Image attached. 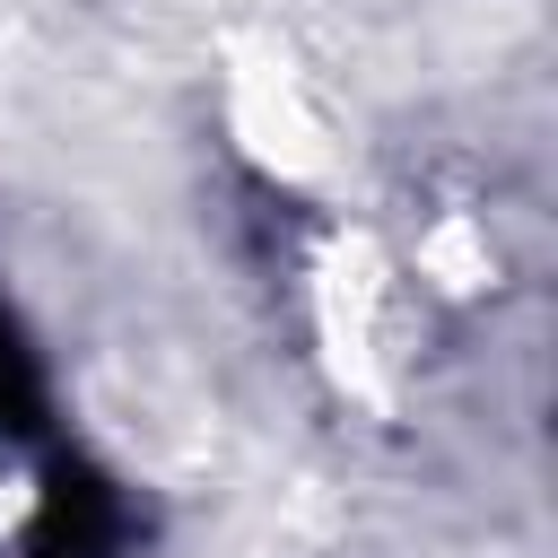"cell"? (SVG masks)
<instances>
[{
	"label": "cell",
	"mask_w": 558,
	"mask_h": 558,
	"mask_svg": "<svg viewBox=\"0 0 558 558\" xmlns=\"http://www.w3.org/2000/svg\"><path fill=\"white\" fill-rule=\"evenodd\" d=\"M0 427H35V366L0 323Z\"/></svg>",
	"instance_id": "7a4b0ae2"
},
{
	"label": "cell",
	"mask_w": 558,
	"mask_h": 558,
	"mask_svg": "<svg viewBox=\"0 0 558 558\" xmlns=\"http://www.w3.org/2000/svg\"><path fill=\"white\" fill-rule=\"evenodd\" d=\"M113 549H122V497L96 471H61L26 558H113Z\"/></svg>",
	"instance_id": "6da1fadb"
}]
</instances>
